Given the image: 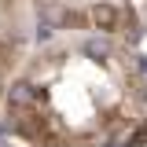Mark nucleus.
<instances>
[{
    "label": "nucleus",
    "mask_w": 147,
    "mask_h": 147,
    "mask_svg": "<svg viewBox=\"0 0 147 147\" xmlns=\"http://www.w3.org/2000/svg\"><path fill=\"white\" fill-rule=\"evenodd\" d=\"M88 22H92V30H99V33H114L121 26V7L110 4V0H96L88 7Z\"/></svg>",
    "instance_id": "nucleus-1"
},
{
    "label": "nucleus",
    "mask_w": 147,
    "mask_h": 147,
    "mask_svg": "<svg viewBox=\"0 0 147 147\" xmlns=\"http://www.w3.org/2000/svg\"><path fill=\"white\" fill-rule=\"evenodd\" d=\"M0 147H11V144H7V140H0Z\"/></svg>",
    "instance_id": "nucleus-4"
},
{
    "label": "nucleus",
    "mask_w": 147,
    "mask_h": 147,
    "mask_svg": "<svg viewBox=\"0 0 147 147\" xmlns=\"http://www.w3.org/2000/svg\"><path fill=\"white\" fill-rule=\"evenodd\" d=\"M81 52H85V55H92L96 63H103V59L110 55V40H103V37H88V40L81 44Z\"/></svg>",
    "instance_id": "nucleus-3"
},
{
    "label": "nucleus",
    "mask_w": 147,
    "mask_h": 147,
    "mask_svg": "<svg viewBox=\"0 0 147 147\" xmlns=\"http://www.w3.org/2000/svg\"><path fill=\"white\" fill-rule=\"evenodd\" d=\"M37 103H40V92H37L33 81H15L7 88V107H11V114H30Z\"/></svg>",
    "instance_id": "nucleus-2"
}]
</instances>
